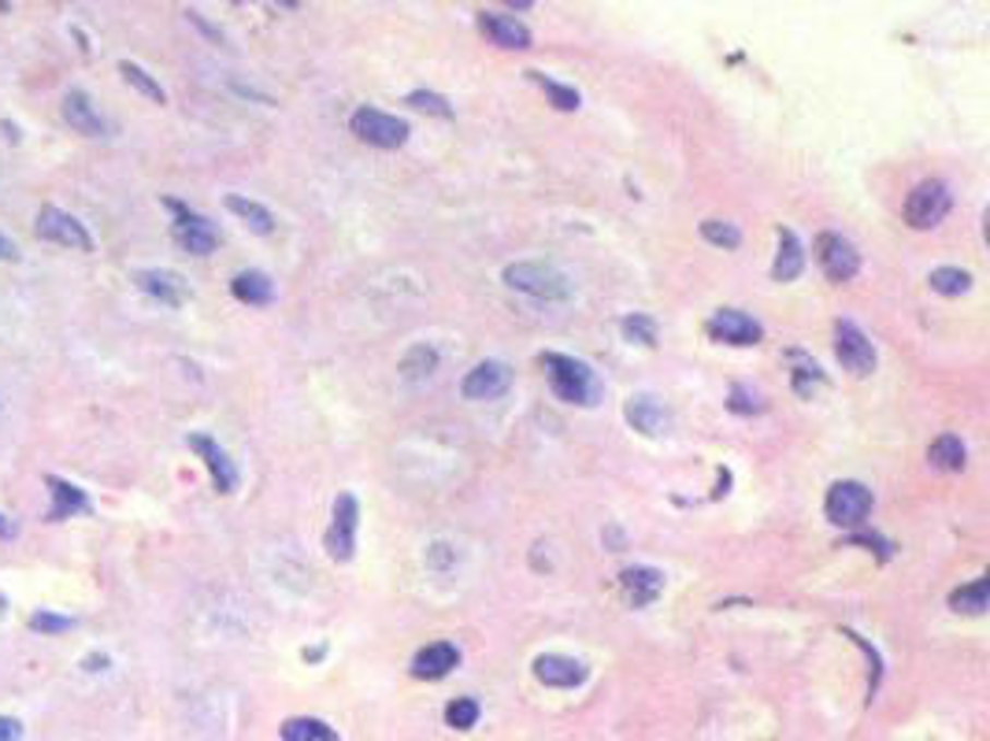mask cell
<instances>
[{"instance_id": "obj_18", "label": "cell", "mask_w": 990, "mask_h": 741, "mask_svg": "<svg viewBox=\"0 0 990 741\" xmlns=\"http://www.w3.org/2000/svg\"><path fill=\"white\" fill-rule=\"evenodd\" d=\"M479 26L493 45H501V49H530V31L520 23V19L501 15V12H482Z\"/></svg>"}, {"instance_id": "obj_19", "label": "cell", "mask_w": 990, "mask_h": 741, "mask_svg": "<svg viewBox=\"0 0 990 741\" xmlns=\"http://www.w3.org/2000/svg\"><path fill=\"white\" fill-rule=\"evenodd\" d=\"M620 586H623V594H628L631 605L642 608V605H653V600L660 597V589H665V575L653 571V567H628L620 575Z\"/></svg>"}, {"instance_id": "obj_25", "label": "cell", "mask_w": 990, "mask_h": 741, "mask_svg": "<svg viewBox=\"0 0 990 741\" xmlns=\"http://www.w3.org/2000/svg\"><path fill=\"white\" fill-rule=\"evenodd\" d=\"M434 371H438V349H434V345H427V342L413 345V349L405 352V360H401V374H405V379H413V382L431 379Z\"/></svg>"}, {"instance_id": "obj_2", "label": "cell", "mask_w": 990, "mask_h": 741, "mask_svg": "<svg viewBox=\"0 0 990 741\" xmlns=\"http://www.w3.org/2000/svg\"><path fill=\"white\" fill-rule=\"evenodd\" d=\"M504 283L527 297H538V300L572 297V283H568L564 271H557L553 264H509L504 267Z\"/></svg>"}, {"instance_id": "obj_13", "label": "cell", "mask_w": 990, "mask_h": 741, "mask_svg": "<svg viewBox=\"0 0 990 741\" xmlns=\"http://www.w3.org/2000/svg\"><path fill=\"white\" fill-rule=\"evenodd\" d=\"M586 664L572 660V656H560V653H546L535 660V679L541 686H557V690H575L586 682Z\"/></svg>"}, {"instance_id": "obj_23", "label": "cell", "mask_w": 990, "mask_h": 741, "mask_svg": "<svg viewBox=\"0 0 990 741\" xmlns=\"http://www.w3.org/2000/svg\"><path fill=\"white\" fill-rule=\"evenodd\" d=\"M230 294H235L241 304H267V300L275 297V286H271V278L264 271H241V275H235V283H230Z\"/></svg>"}, {"instance_id": "obj_15", "label": "cell", "mask_w": 990, "mask_h": 741, "mask_svg": "<svg viewBox=\"0 0 990 741\" xmlns=\"http://www.w3.org/2000/svg\"><path fill=\"white\" fill-rule=\"evenodd\" d=\"M190 449L204 459V467L212 471V482H216L219 493H230L238 486V467L235 459L219 449V442H212L208 434H190Z\"/></svg>"}, {"instance_id": "obj_38", "label": "cell", "mask_w": 990, "mask_h": 741, "mask_svg": "<svg viewBox=\"0 0 990 741\" xmlns=\"http://www.w3.org/2000/svg\"><path fill=\"white\" fill-rule=\"evenodd\" d=\"M0 260H19L15 241H12V238H4V234H0Z\"/></svg>"}, {"instance_id": "obj_10", "label": "cell", "mask_w": 990, "mask_h": 741, "mask_svg": "<svg viewBox=\"0 0 990 741\" xmlns=\"http://www.w3.org/2000/svg\"><path fill=\"white\" fill-rule=\"evenodd\" d=\"M835 352H838V363H843L849 374H857V379H868V374L875 371L872 342H868L854 323H846V319L835 326Z\"/></svg>"}, {"instance_id": "obj_30", "label": "cell", "mask_w": 990, "mask_h": 741, "mask_svg": "<svg viewBox=\"0 0 990 741\" xmlns=\"http://www.w3.org/2000/svg\"><path fill=\"white\" fill-rule=\"evenodd\" d=\"M119 74H123V79L130 82V86H134L138 93H142V97L153 100V105H164V100H167V93L160 89V82H156L153 74H145L142 68H138V63L123 60V63H119Z\"/></svg>"}, {"instance_id": "obj_9", "label": "cell", "mask_w": 990, "mask_h": 741, "mask_svg": "<svg viewBox=\"0 0 990 741\" xmlns=\"http://www.w3.org/2000/svg\"><path fill=\"white\" fill-rule=\"evenodd\" d=\"M816 260L831 283H849V278L857 275V267H861V256H857L854 241H846L843 234H820Z\"/></svg>"}, {"instance_id": "obj_11", "label": "cell", "mask_w": 990, "mask_h": 741, "mask_svg": "<svg viewBox=\"0 0 990 741\" xmlns=\"http://www.w3.org/2000/svg\"><path fill=\"white\" fill-rule=\"evenodd\" d=\"M509 386H512V371H509V363H501V360H482V363H475V368L464 374V382H461V393L468 401H498V397H504L509 393Z\"/></svg>"}, {"instance_id": "obj_29", "label": "cell", "mask_w": 990, "mask_h": 741, "mask_svg": "<svg viewBox=\"0 0 990 741\" xmlns=\"http://www.w3.org/2000/svg\"><path fill=\"white\" fill-rule=\"evenodd\" d=\"M950 605H954V612L983 615V608H987V578H976L973 586L954 589V594H950Z\"/></svg>"}, {"instance_id": "obj_39", "label": "cell", "mask_w": 990, "mask_h": 741, "mask_svg": "<svg viewBox=\"0 0 990 741\" xmlns=\"http://www.w3.org/2000/svg\"><path fill=\"white\" fill-rule=\"evenodd\" d=\"M0 538H15V527H12L8 515H0Z\"/></svg>"}, {"instance_id": "obj_34", "label": "cell", "mask_w": 990, "mask_h": 741, "mask_svg": "<svg viewBox=\"0 0 990 741\" xmlns=\"http://www.w3.org/2000/svg\"><path fill=\"white\" fill-rule=\"evenodd\" d=\"M527 74L538 82L541 89L549 93V100H553V105H557L560 111H575V108H579V93H575L572 86H560V82L546 79V74H541V71H527Z\"/></svg>"}, {"instance_id": "obj_5", "label": "cell", "mask_w": 990, "mask_h": 741, "mask_svg": "<svg viewBox=\"0 0 990 741\" xmlns=\"http://www.w3.org/2000/svg\"><path fill=\"white\" fill-rule=\"evenodd\" d=\"M357 523H360V504L353 493H338V501H334V515H331V530H326V552H331V560H353V552H357Z\"/></svg>"}, {"instance_id": "obj_37", "label": "cell", "mask_w": 990, "mask_h": 741, "mask_svg": "<svg viewBox=\"0 0 990 741\" xmlns=\"http://www.w3.org/2000/svg\"><path fill=\"white\" fill-rule=\"evenodd\" d=\"M19 738H23V727H19V719L0 716V741H19Z\"/></svg>"}, {"instance_id": "obj_31", "label": "cell", "mask_w": 990, "mask_h": 741, "mask_svg": "<svg viewBox=\"0 0 990 741\" xmlns=\"http://www.w3.org/2000/svg\"><path fill=\"white\" fill-rule=\"evenodd\" d=\"M445 724H450L453 730H472L475 724H479V701H472V697L450 701V708H445Z\"/></svg>"}, {"instance_id": "obj_28", "label": "cell", "mask_w": 990, "mask_h": 741, "mask_svg": "<svg viewBox=\"0 0 990 741\" xmlns=\"http://www.w3.org/2000/svg\"><path fill=\"white\" fill-rule=\"evenodd\" d=\"M928 283L942 297H961V294H968V289H973V275H968V271H961V267H935V271H931Z\"/></svg>"}, {"instance_id": "obj_16", "label": "cell", "mask_w": 990, "mask_h": 741, "mask_svg": "<svg viewBox=\"0 0 990 741\" xmlns=\"http://www.w3.org/2000/svg\"><path fill=\"white\" fill-rule=\"evenodd\" d=\"M63 119H68V127H74L79 134H86V138H105L108 134V123L100 119V111L93 108V100L82 89H71L68 97H63Z\"/></svg>"}, {"instance_id": "obj_36", "label": "cell", "mask_w": 990, "mask_h": 741, "mask_svg": "<svg viewBox=\"0 0 990 741\" xmlns=\"http://www.w3.org/2000/svg\"><path fill=\"white\" fill-rule=\"evenodd\" d=\"M408 105H413V108H424V111H434V116H453L450 105H445V100L438 97V93H427V89L408 93Z\"/></svg>"}, {"instance_id": "obj_8", "label": "cell", "mask_w": 990, "mask_h": 741, "mask_svg": "<svg viewBox=\"0 0 990 741\" xmlns=\"http://www.w3.org/2000/svg\"><path fill=\"white\" fill-rule=\"evenodd\" d=\"M824 512L835 527H857L868 512H872V493L861 482H835L827 490Z\"/></svg>"}, {"instance_id": "obj_22", "label": "cell", "mask_w": 990, "mask_h": 741, "mask_svg": "<svg viewBox=\"0 0 990 741\" xmlns=\"http://www.w3.org/2000/svg\"><path fill=\"white\" fill-rule=\"evenodd\" d=\"M806 267V249H801L798 234L794 230H779V256L772 264V278L775 283H794Z\"/></svg>"}, {"instance_id": "obj_33", "label": "cell", "mask_w": 990, "mask_h": 741, "mask_svg": "<svg viewBox=\"0 0 990 741\" xmlns=\"http://www.w3.org/2000/svg\"><path fill=\"white\" fill-rule=\"evenodd\" d=\"M702 238L713 241V246H720V249H739L742 230L735 227V223H724V219H705L702 223Z\"/></svg>"}, {"instance_id": "obj_6", "label": "cell", "mask_w": 990, "mask_h": 741, "mask_svg": "<svg viewBox=\"0 0 990 741\" xmlns=\"http://www.w3.org/2000/svg\"><path fill=\"white\" fill-rule=\"evenodd\" d=\"M950 212V190L942 182H920L905 201V223L913 230H931L946 219Z\"/></svg>"}, {"instance_id": "obj_17", "label": "cell", "mask_w": 990, "mask_h": 741, "mask_svg": "<svg viewBox=\"0 0 990 741\" xmlns=\"http://www.w3.org/2000/svg\"><path fill=\"white\" fill-rule=\"evenodd\" d=\"M456 664H461V649L456 645H450V642H434V645H427V649H419L416 656H413V674L416 679H445Z\"/></svg>"}, {"instance_id": "obj_3", "label": "cell", "mask_w": 990, "mask_h": 741, "mask_svg": "<svg viewBox=\"0 0 990 741\" xmlns=\"http://www.w3.org/2000/svg\"><path fill=\"white\" fill-rule=\"evenodd\" d=\"M164 208L175 215V241L190 252V256H208V252H216V246H219V230L212 227L204 215H198V212H190L186 208L182 201H175V196H167L164 201Z\"/></svg>"}, {"instance_id": "obj_32", "label": "cell", "mask_w": 990, "mask_h": 741, "mask_svg": "<svg viewBox=\"0 0 990 741\" xmlns=\"http://www.w3.org/2000/svg\"><path fill=\"white\" fill-rule=\"evenodd\" d=\"M620 331H623V337L634 345H657V323H653L649 315H628V319H620Z\"/></svg>"}, {"instance_id": "obj_1", "label": "cell", "mask_w": 990, "mask_h": 741, "mask_svg": "<svg viewBox=\"0 0 990 741\" xmlns=\"http://www.w3.org/2000/svg\"><path fill=\"white\" fill-rule=\"evenodd\" d=\"M541 368H546V379L553 393L560 401H568V405H594L597 393H601L594 371L583 360H575V356L546 352L541 356Z\"/></svg>"}, {"instance_id": "obj_21", "label": "cell", "mask_w": 990, "mask_h": 741, "mask_svg": "<svg viewBox=\"0 0 990 741\" xmlns=\"http://www.w3.org/2000/svg\"><path fill=\"white\" fill-rule=\"evenodd\" d=\"M45 486H49V493H52L49 519H71V515H79V512H90V497L82 493L79 486H71L68 478L45 475Z\"/></svg>"}, {"instance_id": "obj_14", "label": "cell", "mask_w": 990, "mask_h": 741, "mask_svg": "<svg viewBox=\"0 0 990 741\" xmlns=\"http://www.w3.org/2000/svg\"><path fill=\"white\" fill-rule=\"evenodd\" d=\"M134 283H138V289H142V294L156 297L167 308H179V304H186V300H190V286H186V278L175 275V271H164V267L138 271Z\"/></svg>"}, {"instance_id": "obj_7", "label": "cell", "mask_w": 990, "mask_h": 741, "mask_svg": "<svg viewBox=\"0 0 990 741\" xmlns=\"http://www.w3.org/2000/svg\"><path fill=\"white\" fill-rule=\"evenodd\" d=\"M37 234H41L45 241H52V246H63V249H79V252L93 249L90 230L82 227L71 212L56 208V204H45V208L37 212Z\"/></svg>"}, {"instance_id": "obj_4", "label": "cell", "mask_w": 990, "mask_h": 741, "mask_svg": "<svg viewBox=\"0 0 990 741\" xmlns=\"http://www.w3.org/2000/svg\"><path fill=\"white\" fill-rule=\"evenodd\" d=\"M353 134L360 138V142L375 145V148H401L408 142V123L397 116H386V111L379 108H357L349 119Z\"/></svg>"}, {"instance_id": "obj_26", "label": "cell", "mask_w": 990, "mask_h": 741, "mask_svg": "<svg viewBox=\"0 0 990 741\" xmlns=\"http://www.w3.org/2000/svg\"><path fill=\"white\" fill-rule=\"evenodd\" d=\"M283 741H338V734H334V727H326L323 719L294 716L283 724Z\"/></svg>"}, {"instance_id": "obj_27", "label": "cell", "mask_w": 990, "mask_h": 741, "mask_svg": "<svg viewBox=\"0 0 990 741\" xmlns=\"http://www.w3.org/2000/svg\"><path fill=\"white\" fill-rule=\"evenodd\" d=\"M227 208L235 212L238 219H246L249 230H257V234H271V230H275V215H271L264 204L246 201V196H227Z\"/></svg>"}, {"instance_id": "obj_35", "label": "cell", "mask_w": 990, "mask_h": 741, "mask_svg": "<svg viewBox=\"0 0 990 741\" xmlns=\"http://www.w3.org/2000/svg\"><path fill=\"white\" fill-rule=\"evenodd\" d=\"M71 626H74L71 615H52V612L31 615V631H37V634H63V631H71Z\"/></svg>"}, {"instance_id": "obj_12", "label": "cell", "mask_w": 990, "mask_h": 741, "mask_svg": "<svg viewBox=\"0 0 990 741\" xmlns=\"http://www.w3.org/2000/svg\"><path fill=\"white\" fill-rule=\"evenodd\" d=\"M708 337H716V342H727V345H756L764 337V326L756 323L753 315L739 312V308H720L713 319H708Z\"/></svg>"}, {"instance_id": "obj_20", "label": "cell", "mask_w": 990, "mask_h": 741, "mask_svg": "<svg viewBox=\"0 0 990 741\" xmlns=\"http://www.w3.org/2000/svg\"><path fill=\"white\" fill-rule=\"evenodd\" d=\"M623 416H628V423L634 427V430H642V434H665L668 430V411H665V405H657L653 397H631L628 405H623Z\"/></svg>"}, {"instance_id": "obj_24", "label": "cell", "mask_w": 990, "mask_h": 741, "mask_svg": "<svg viewBox=\"0 0 990 741\" xmlns=\"http://www.w3.org/2000/svg\"><path fill=\"white\" fill-rule=\"evenodd\" d=\"M928 459H931V467H939V471H961V467H965V459H968L965 442H961L957 434H942V438H935V442H931Z\"/></svg>"}]
</instances>
